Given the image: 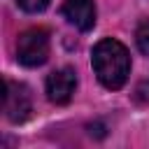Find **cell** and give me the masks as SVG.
I'll list each match as a JSON object with an SVG mask.
<instances>
[{"label": "cell", "instance_id": "277c9868", "mask_svg": "<svg viewBox=\"0 0 149 149\" xmlns=\"http://www.w3.org/2000/svg\"><path fill=\"white\" fill-rule=\"evenodd\" d=\"M74 88H77V74H74L72 68L54 70V72L47 77V98H49L54 105H65V102H70Z\"/></svg>", "mask_w": 149, "mask_h": 149}, {"label": "cell", "instance_id": "5b68a950", "mask_svg": "<svg viewBox=\"0 0 149 149\" xmlns=\"http://www.w3.org/2000/svg\"><path fill=\"white\" fill-rule=\"evenodd\" d=\"M63 14L79 30H91L95 26V5H93V0H63Z\"/></svg>", "mask_w": 149, "mask_h": 149}, {"label": "cell", "instance_id": "8992f818", "mask_svg": "<svg viewBox=\"0 0 149 149\" xmlns=\"http://www.w3.org/2000/svg\"><path fill=\"white\" fill-rule=\"evenodd\" d=\"M135 42H137V49L144 56H149V19L140 21V26L135 30Z\"/></svg>", "mask_w": 149, "mask_h": 149}, {"label": "cell", "instance_id": "52a82bcc", "mask_svg": "<svg viewBox=\"0 0 149 149\" xmlns=\"http://www.w3.org/2000/svg\"><path fill=\"white\" fill-rule=\"evenodd\" d=\"M49 2H51V0H16V5H19L23 12H30V14L47 9V7H49Z\"/></svg>", "mask_w": 149, "mask_h": 149}, {"label": "cell", "instance_id": "3957f363", "mask_svg": "<svg viewBox=\"0 0 149 149\" xmlns=\"http://www.w3.org/2000/svg\"><path fill=\"white\" fill-rule=\"evenodd\" d=\"M2 109L7 121L12 123H21L30 116L33 112V98H30V88L21 81H12L5 79V100H2Z\"/></svg>", "mask_w": 149, "mask_h": 149}, {"label": "cell", "instance_id": "7a4b0ae2", "mask_svg": "<svg viewBox=\"0 0 149 149\" xmlns=\"http://www.w3.org/2000/svg\"><path fill=\"white\" fill-rule=\"evenodd\" d=\"M16 58L26 68H37L49 58V33L44 28H28L19 35Z\"/></svg>", "mask_w": 149, "mask_h": 149}, {"label": "cell", "instance_id": "6da1fadb", "mask_svg": "<svg viewBox=\"0 0 149 149\" xmlns=\"http://www.w3.org/2000/svg\"><path fill=\"white\" fill-rule=\"evenodd\" d=\"M91 65L98 81L105 88L119 91L128 81V74H130V54L119 40L105 37L95 42L91 51Z\"/></svg>", "mask_w": 149, "mask_h": 149}]
</instances>
